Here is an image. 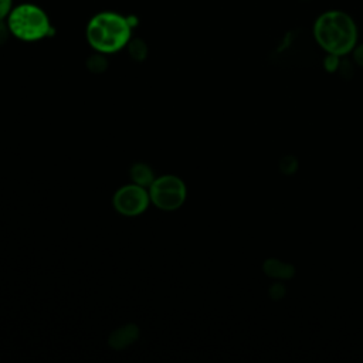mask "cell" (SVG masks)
I'll use <instances>...</instances> for the list:
<instances>
[{"instance_id": "obj_1", "label": "cell", "mask_w": 363, "mask_h": 363, "mask_svg": "<svg viewBox=\"0 0 363 363\" xmlns=\"http://www.w3.org/2000/svg\"><path fill=\"white\" fill-rule=\"evenodd\" d=\"M316 43L328 52L346 55L356 47L357 28L353 18L339 10L322 13L313 24Z\"/></svg>"}, {"instance_id": "obj_11", "label": "cell", "mask_w": 363, "mask_h": 363, "mask_svg": "<svg viewBox=\"0 0 363 363\" xmlns=\"http://www.w3.org/2000/svg\"><path fill=\"white\" fill-rule=\"evenodd\" d=\"M11 0H0V21H3L11 11Z\"/></svg>"}, {"instance_id": "obj_12", "label": "cell", "mask_w": 363, "mask_h": 363, "mask_svg": "<svg viewBox=\"0 0 363 363\" xmlns=\"http://www.w3.org/2000/svg\"><path fill=\"white\" fill-rule=\"evenodd\" d=\"M352 51H353V58H354V61H356L360 67H363V44L354 47Z\"/></svg>"}, {"instance_id": "obj_7", "label": "cell", "mask_w": 363, "mask_h": 363, "mask_svg": "<svg viewBox=\"0 0 363 363\" xmlns=\"http://www.w3.org/2000/svg\"><path fill=\"white\" fill-rule=\"evenodd\" d=\"M130 179L133 180L135 184L147 187L153 183L156 177L153 174V170L146 163H135L130 167Z\"/></svg>"}, {"instance_id": "obj_9", "label": "cell", "mask_w": 363, "mask_h": 363, "mask_svg": "<svg viewBox=\"0 0 363 363\" xmlns=\"http://www.w3.org/2000/svg\"><path fill=\"white\" fill-rule=\"evenodd\" d=\"M129 51H130L132 57L136 58V60H143L145 55H146V47H145L143 41H140V40L132 41L129 44Z\"/></svg>"}, {"instance_id": "obj_6", "label": "cell", "mask_w": 363, "mask_h": 363, "mask_svg": "<svg viewBox=\"0 0 363 363\" xmlns=\"http://www.w3.org/2000/svg\"><path fill=\"white\" fill-rule=\"evenodd\" d=\"M139 335V330L135 325H126L123 328L116 329L111 337H109V345L113 349H123L126 346H129L132 342L136 340Z\"/></svg>"}, {"instance_id": "obj_2", "label": "cell", "mask_w": 363, "mask_h": 363, "mask_svg": "<svg viewBox=\"0 0 363 363\" xmlns=\"http://www.w3.org/2000/svg\"><path fill=\"white\" fill-rule=\"evenodd\" d=\"M130 31L129 18L115 11H101L88 21L85 34L94 50L101 54H112L129 43Z\"/></svg>"}, {"instance_id": "obj_10", "label": "cell", "mask_w": 363, "mask_h": 363, "mask_svg": "<svg viewBox=\"0 0 363 363\" xmlns=\"http://www.w3.org/2000/svg\"><path fill=\"white\" fill-rule=\"evenodd\" d=\"M323 65L326 68V71L329 72H333L339 68L340 65V61H339V55H335V54H328L325 61H323Z\"/></svg>"}, {"instance_id": "obj_4", "label": "cell", "mask_w": 363, "mask_h": 363, "mask_svg": "<svg viewBox=\"0 0 363 363\" xmlns=\"http://www.w3.org/2000/svg\"><path fill=\"white\" fill-rule=\"evenodd\" d=\"M150 201L160 210L173 211L183 206L187 197L184 182L173 174L156 177L149 186Z\"/></svg>"}, {"instance_id": "obj_5", "label": "cell", "mask_w": 363, "mask_h": 363, "mask_svg": "<svg viewBox=\"0 0 363 363\" xmlns=\"http://www.w3.org/2000/svg\"><path fill=\"white\" fill-rule=\"evenodd\" d=\"M112 203L119 214L126 217H135L142 214L147 208L150 203V196L143 186L133 183L121 187L115 193Z\"/></svg>"}, {"instance_id": "obj_8", "label": "cell", "mask_w": 363, "mask_h": 363, "mask_svg": "<svg viewBox=\"0 0 363 363\" xmlns=\"http://www.w3.org/2000/svg\"><path fill=\"white\" fill-rule=\"evenodd\" d=\"M264 271L267 275L274 278H291L294 275V268L289 264H284L278 259H267L264 264Z\"/></svg>"}, {"instance_id": "obj_3", "label": "cell", "mask_w": 363, "mask_h": 363, "mask_svg": "<svg viewBox=\"0 0 363 363\" xmlns=\"http://www.w3.org/2000/svg\"><path fill=\"white\" fill-rule=\"evenodd\" d=\"M9 31L23 41H38L51 34V23L45 11L31 3L11 9L7 16Z\"/></svg>"}]
</instances>
